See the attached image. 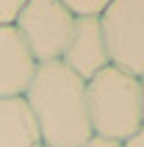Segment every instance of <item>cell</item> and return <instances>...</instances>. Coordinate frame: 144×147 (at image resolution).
<instances>
[{
	"instance_id": "7",
	"label": "cell",
	"mask_w": 144,
	"mask_h": 147,
	"mask_svg": "<svg viewBox=\"0 0 144 147\" xmlns=\"http://www.w3.org/2000/svg\"><path fill=\"white\" fill-rule=\"evenodd\" d=\"M0 147H42L25 97H0Z\"/></svg>"
},
{
	"instance_id": "5",
	"label": "cell",
	"mask_w": 144,
	"mask_h": 147,
	"mask_svg": "<svg viewBox=\"0 0 144 147\" xmlns=\"http://www.w3.org/2000/svg\"><path fill=\"white\" fill-rule=\"evenodd\" d=\"M61 64L69 67L80 81H92L100 69L111 67L100 17H75V28L64 47Z\"/></svg>"
},
{
	"instance_id": "4",
	"label": "cell",
	"mask_w": 144,
	"mask_h": 147,
	"mask_svg": "<svg viewBox=\"0 0 144 147\" xmlns=\"http://www.w3.org/2000/svg\"><path fill=\"white\" fill-rule=\"evenodd\" d=\"M111 67L144 75V0H111L100 14Z\"/></svg>"
},
{
	"instance_id": "2",
	"label": "cell",
	"mask_w": 144,
	"mask_h": 147,
	"mask_svg": "<svg viewBox=\"0 0 144 147\" xmlns=\"http://www.w3.org/2000/svg\"><path fill=\"white\" fill-rule=\"evenodd\" d=\"M92 133L111 142H128L141 131V81L116 67H105L86 81Z\"/></svg>"
},
{
	"instance_id": "10",
	"label": "cell",
	"mask_w": 144,
	"mask_h": 147,
	"mask_svg": "<svg viewBox=\"0 0 144 147\" xmlns=\"http://www.w3.org/2000/svg\"><path fill=\"white\" fill-rule=\"evenodd\" d=\"M83 147H122L119 142H111V139H100V136H92Z\"/></svg>"
},
{
	"instance_id": "8",
	"label": "cell",
	"mask_w": 144,
	"mask_h": 147,
	"mask_svg": "<svg viewBox=\"0 0 144 147\" xmlns=\"http://www.w3.org/2000/svg\"><path fill=\"white\" fill-rule=\"evenodd\" d=\"M72 11V17H100L111 0H61Z\"/></svg>"
},
{
	"instance_id": "6",
	"label": "cell",
	"mask_w": 144,
	"mask_h": 147,
	"mask_svg": "<svg viewBox=\"0 0 144 147\" xmlns=\"http://www.w3.org/2000/svg\"><path fill=\"white\" fill-rule=\"evenodd\" d=\"M39 61L14 25H0V97H25Z\"/></svg>"
},
{
	"instance_id": "1",
	"label": "cell",
	"mask_w": 144,
	"mask_h": 147,
	"mask_svg": "<svg viewBox=\"0 0 144 147\" xmlns=\"http://www.w3.org/2000/svg\"><path fill=\"white\" fill-rule=\"evenodd\" d=\"M42 147H83L94 133L89 122L86 81H80L61 61L39 64L25 92Z\"/></svg>"
},
{
	"instance_id": "3",
	"label": "cell",
	"mask_w": 144,
	"mask_h": 147,
	"mask_svg": "<svg viewBox=\"0 0 144 147\" xmlns=\"http://www.w3.org/2000/svg\"><path fill=\"white\" fill-rule=\"evenodd\" d=\"M14 28L31 47L33 58L39 64H47L61 61L75 28V17L61 0H25Z\"/></svg>"
},
{
	"instance_id": "11",
	"label": "cell",
	"mask_w": 144,
	"mask_h": 147,
	"mask_svg": "<svg viewBox=\"0 0 144 147\" xmlns=\"http://www.w3.org/2000/svg\"><path fill=\"white\" fill-rule=\"evenodd\" d=\"M122 147H144V128H141V131H136L128 142H122Z\"/></svg>"
},
{
	"instance_id": "12",
	"label": "cell",
	"mask_w": 144,
	"mask_h": 147,
	"mask_svg": "<svg viewBox=\"0 0 144 147\" xmlns=\"http://www.w3.org/2000/svg\"><path fill=\"white\" fill-rule=\"evenodd\" d=\"M139 81H141V128H144V75L139 78Z\"/></svg>"
},
{
	"instance_id": "9",
	"label": "cell",
	"mask_w": 144,
	"mask_h": 147,
	"mask_svg": "<svg viewBox=\"0 0 144 147\" xmlns=\"http://www.w3.org/2000/svg\"><path fill=\"white\" fill-rule=\"evenodd\" d=\"M25 0H0V25H14Z\"/></svg>"
}]
</instances>
